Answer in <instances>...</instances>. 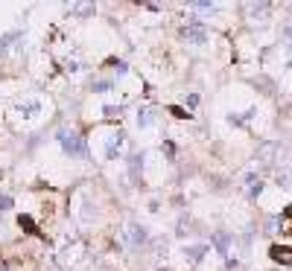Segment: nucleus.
<instances>
[{
    "mask_svg": "<svg viewBox=\"0 0 292 271\" xmlns=\"http://www.w3.org/2000/svg\"><path fill=\"white\" fill-rule=\"evenodd\" d=\"M56 140H59V146H62V152L68 154L70 160H85L88 158V146H85V137L79 134L76 128H59L56 132Z\"/></svg>",
    "mask_w": 292,
    "mask_h": 271,
    "instance_id": "nucleus-1",
    "label": "nucleus"
},
{
    "mask_svg": "<svg viewBox=\"0 0 292 271\" xmlns=\"http://www.w3.org/2000/svg\"><path fill=\"white\" fill-rule=\"evenodd\" d=\"M120 236H123V242H126L132 251H138V248H143V245H149V228L140 224V222H132Z\"/></svg>",
    "mask_w": 292,
    "mask_h": 271,
    "instance_id": "nucleus-2",
    "label": "nucleus"
},
{
    "mask_svg": "<svg viewBox=\"0 0 292 271\" xmlns=\"http://www.w3.org/2000/svg\"><path fill=\"white\" fill-rule=\"evenodd\" d=\"M181 38L187 41V44H196V47H202V44H207V26L205 20H199V18H193L187 26L181 30Z\"/></svg>",
    "mask_w": 292,
    "mask_h": 271,
    "instance_id": "nucleus-3",
    "label": "nucleus"
},
{
    "mask_svg": "<svg viewBox=\"0 0 292 271\" xmlns=\"http://www.w3.org/2000/svg\"><path fill=\"white\" fill-rule=\"evenodd\" d=\"M205 254H210V245H205V242H202V245H184V248H181V256L187 260L190 266H199V262L205 260Z\"/></svg>",
    "mask_w": 292,
    "mask_h": 271,
    "instance_id": "nucleus-4",
    "label": "nucleus"
},
{
    "mask_svg": "<svg viewBox=\"0 0 292 271\" xmlns=\"http://www.w3.org/2000/svg\"><path fill=\"white\" fill-rule=\"evenodd\" d=\"M213 248H216V254L225 256L228 260V254H231V242H234V234L231 230H219V234H213Z\"/></svg>",
    "mask_w": 292,
    "mask_h": 271,
    "instance_id": "nucleus-5",
    "label": "nucleus"
},
{
    "mask_svg": "<svg viewBox=\"0 0 292 271\" xmlns=\"http://www.w3.org/2000/svg\"><path fill=\"white\" fill-rule=\"evenodd\" d=\"M245 12H248V20H266V18L272 15V3H248L245 6Z\"/></svg>",
    "mask_w": 292,
    "mask_h": 271,
    "instance_id": "nucleus-6",
    "label": "nucleus"
},
{
    "mask_svg": "<svg viewBox=\"0 0 292 271\" xmlns=\"http://www.w3.org/2000/svg\"><path fill=\"white\" fill-rule=\"evenodd\" d=\"M18 228H21L27 236H44V234H41V228H38V222H35L30 213H21V216H18Z\"/></svg>",
    "mask_w": 292,
    "mask_h": 271,
    "instance_id": "nucleus-7",
    "label": "nucleus"
},
{
    "mask_svg": "<svg viewBox=\"0 0 292 271\" xmlns=\"http://www.w3.org/2000/svg\"><path fill=\"white\" fill-rule=\"evenodd\" d=\"M269 256L275 260L277 266H292V248L289 245H272V248H269Z\"/></svg>",
    "mask_w": 292,
    "mask_h": 271,
    "instance_id": "nucleus-8",
    "label": "nucleus"
},
{
    "mask_svg": "<svg viewBox=\"0 0 292 271\" xmlns=\"http://www.w3.org/2000/svg\"><path fill=\"white\" fill-rule=\"evenodd\" d=\"M143 158H146V152H132L126 160H129V175L135 178V181H140V175H143Z\"/></svg>",
    "mask_w": 292,
    "mask_h": 271,
    "instance_id": "nucleus-9",
    "label": "nucleus"
},
{
    "mask_svg": "<svg viewBox=\"0 0 292 271\" xmlns=\"http://www.w3.org/2000/svg\"><path fill=\"white\" fill-rule=\"evenodd\" d=\"M70 12H73L76 18H91L94 12H97V6H94V3H73Z\"/></svg>",
    "mask_w": 292,
    "mask_h": 271,
    "instance_id": "nucleus-10",
    "label": "nucleus"
},
{
    "mask_svg": "<svg viewBox=\"0 0 292 271\" xmlns=\"http://www.w3.org/2000/svg\"><path fill=\"white\" fill-rule=\"evenodd\" d=\"M155 122V111L152 108H140L138 111V128H149Z\"/></svg>",
    "mask_w": 292,
    "mask_h": 271,
    "instance_id": "nucleus-11",
    "label": "nucleus"
},
{
    "mask_svg": "<svg viewBox=\"0 0 292 271\" xmlns=\"http://www.w3.org/2000/svg\"><path fill=\"white\" fill-rule=\"evenodd\" d=\"M91 90L94 94H108V90H114V82L111 79H94L91 82Z\"/></svg>",
    "mask_w": 292,
    "mask_h": 271,
    "instance_id": "nucleus-12",
    "label": "nucleus"
},
{
    "mask_svg": "<svg viewBox=\"0 0 292 271\" xmlns=\"http://www.w3.org/2000/svg\"><path fill=\"white\" fill-rule=\"evenodd\" d=\"M18 38H21V32H18V30H12V32H6V35H0V56L12 47V41H18Z\"/></svg>",
    "mask_w": 292,
    "mask_h": 271,
    "instance_id": "nucleus-13",
    "label": "nucleus"
},
{
    "mask_svg": "<svg viewBox=\"0 0 292 271\" xmlns=\"http://www.w3.org/2000/svg\"><path fill=\"white\" fill-rule=\"evenodd\" d=\"M105 64L111 70H117V76H126V73H129V62H123V58H108Z\"/></svg>",
    "mask_w": 292,
    "mask_h": 271,
    "instance_id": "nucleus-14",
    "label": "nucleus"
},
{
    "mask_svg": "<svg viewBox=\"0 0 292 271\" xmlns=\"http://www.w3.org/2000/svg\"><path fill=\"white\" fill-rule=\"evenodd\" d=\"M167 114H172L175 120H193V114L187 108H181V105H167Z\"/></svg>",
    "mask_w": 292,
    "mask_h": 271,
    "instance_id": "nucleus-15",
    "label": "nucleus"
},
{
    "mask_svg": "<svg viewBox=\"0 0 292 271\" xmlns=\"http://www.w3.org/2000/svg\"><path fill=\"white\" fill-rule=\"evenodd\" d=\"M275 143H266V146H263V149H260V160H263V164H272V158H275Z\"/></svg>",
    "mask_w": 292,
    "mask_h": 271,
    "instance_id": "nucleus-16",
    "label": "nucleus"
},
{
    "mask_svg": "<svg viewBox=\"0 0 292 271\" xmlns=\"http://www.w3.org/2000/svg\"><path fill=\"white\" fill-rule=\"evenodd\" d=\"M105 160H120V146L108 143V146H105Z\"/></svg>",
    "mask_w": 292,
    "mask_h": 271,
    "instance_id": "nucleus-17",
    "label": "nucleus"
},
{
    "mask_svg": "<svg viewBox=\"0 0 292 271\" xmlns=\"http://www.w3.org/2000/svg\"><path fill=\"white\" fill-rule=\"evenodd\" d=\"M12 207H15V198L6 196V192H0V213H6V210H12Z\"/></svg>",
    "mask_w": 292,
    "mask_h": 271,
    "instance_id": "nucleus-18",
    "label": "nucleus"
},
{
    "mask_svg": "<svg viewBox=\"0 0 292 271\" xmlns=\"http://www.w3.org/2000/svg\"><path fill=\"white\" fill-rule=\"evenodd\" d=\"M21 111H24V117H33V111H41V102L38 100L27 102V105H21Z\"/></svg>",
    "mask_w": 292,
    "mask_h": 271,
    "instance_id": "nucleus-19",
    "label": "nucleus"
},
{
    "mask_svg": "<svg viewBox=\"0 0 292 271\" xmlns=\"http://www.w3.org/2000/svg\"><path fill=\"white\" fill-rule=\"evenodd\" d=\"M190 9H196V12H216L219 6L216 3H190Z\"/></svg>",
    "mask_w": 292,
    "mask_h": 271,
    "instance_id": "nucleus-20",
    "label": "nucleus"
},
{
    "mask_svg": "<svg viewBox=\"0 0 292 271\" xmlns=\"http://www.w3.org/2000/svg\"><path fill=\"white\" fill-rule=\"evenodd\" d=\"M103 114H105V117H120V114H123V105H105Z\"/></svg>",
    "mask_w": 292,
    "mask_h": 271,
    "instance_id": "nucleus-21",
    "label": "nucleus"
},
{
    "mask_svg": "<svg viewBox=\"0 0 292 271\" xmlns=\"http://www.w3.org/2000/svg\"><path fill=\"white\" fill-rule=\"evenodd\" d=\"M175 234H178V236L190 234V219H184V216H181V219H178V230H175Z\"/></svg>",
    "mask_w": 292,
    "mask_h": 271,
    "instance_id": "nucleus-22",
    "label": "nucleus"
},
{
    "mask_svg": "<svg viewBox=\"0 0 292 271\" xmlns=\"http://www.w3.org/2000/svg\"><path fill=\"white\" fill-rule=\"evenodd\" d=\"M161 149H164V152H167V158H170V160H172V158H175V146H172L170 140H167V143H164V146H161Z\"/></svg>",
    "mask_w": 292,
    "mask_h": 271,
    "instance_id": "nucleus-23",
    "label": "nucleus"
},
{
    "mask_svg": "<svg viewBox=\"0 0 292 271\" xmlns=\"http://www.w3.org/2000/svg\"><path fill=\"white\" fill-rule=\"evenodd\" d=\"M187 105H190V108H193V105H199V94H190V96H187Z\"/></svg>",
    "mask_w": 292,
    "mask_h": 271,
    "instance_id": "nucleus-24",
    "label": "nucleus"
},
{
    "mask_svg": "<svg viewBox=\"0 0 292 271\" xmlns=\"http://www.w3.org/2000/svg\"><path fill=\"white\" fill-rule=\"evenodd\" d=\"M0 271H12V268H9V266H6V262H3V260H0Z\"/></svg>",
    "mask_w": 292,
    "mask_h": 271,
    "instance_id": "nucleus-25",
    "label": "nucleus"
},
{
    "mask_svg": "<svg viewBox=\"0 0 292 271\" xmlns=\"http://www.w3.org/2000/svg\"><path fill=\"white\" fill-rule=\"evenodd\" d=\"M283 216H289V219H292V204L286 207V210H283Z\"/></svg>",
    "mask_w": 292,
    "mask_h": 271,
    "instance_id": "nucleus-26",
    "label": "nucleus"
},
{
    "mask_svg": "<svg viewBox=\"0 0 292 271\" xmlns=\"http://www.w3.org/2000/svg\"><path fill=\"white\" fill-rule=\"evenodd\" d=\"M161 271H167V268H161Z\"/></svg>",
    "mask_w": 292,
    "mask_h": 271,
    "instance_id": "nucleus-27",
    "label": "nucleus"
}]
</instances>
